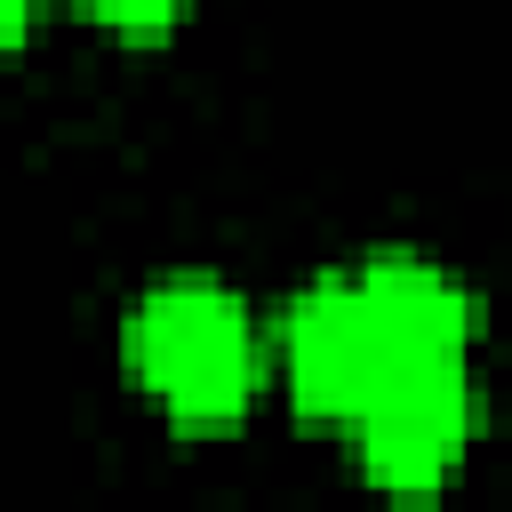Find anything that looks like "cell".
Returning <instances> with one entry per match:
<instances>
[{"label": "cell", "mask_w": 512, "mask_h": 512, "mask_svg": "<svg viewBox=\"0 0 512 512\" xmlns=\"http://www.w3.org/2000/svg\"><path fill=\"white\" fill-rule=\"evenodd\" d=\"M128 376L168 408L176 432H232L264 384L248 304L208 272L152 280L128 312Z\"/></svg>", "instance_id": "obj_1"}, {"label": "cell", "mask_w": 512, "mask_h": 512, "mask_svg": "<svg viewBox=\"0 0 512 512\" xmlns=\"http://www.w3.org/2000/svg\"><path fill=\"white\" fill-rule=\"evenodd\" d=\"M280 376H288V400L304 424H360L368 400L400 376L392 368V344H384V320L360 288V272H336V280H312L288 312H280Z\"/></svg>", "instance_id": "obj_2"}, {"label": "cell", "mask_w": 512, "mask_h": 512, "mask_svg": "<svg viewBox=\"0 0 512 512\" xmlns=\"http://www.w3.org/2000/svg\"><path fill=\"white\" fill-rule=\"evenodd\" d=\"M480 432V392H472V368L464 360H440V368H408L392 376L368 416L352 424L360 440V472L392 496H432L456 480L464 448Z\"/></svg>", "instance_id": "obj_3"}, {"label": "cell", "mask_w": 512, "mask_h": 512, "mask_svg": "<svg viewBox=\"0 0 512 512\" xmlns=\"http://www.w3.org/2000/svg\"><path fill=\"white\" fill-rule=\"evenodd\" d=\"M360 288L384 320V344H392V368H440V360H464L472 352V296L456 272H440L432 256H408V248H384L360 264Z\"/></svg>", "instance_id": "obj_4"}, {"label": "cell", "mask_w": 512, "mask_h": 512, "mask_svg": "<svg viewBox=\"0 0 512 512\" xmlns=\"http://www.w3.org/2000/svg\"><path fill=\"white\" fill-rule=\"evenodd\" d=\"M88 24H104V32H120V40H160V32H176L184 24V8L192 0H72Z\"/></svg>", "instance_id": "obj_5"}, {"label": "cell", "mask_w": 512, "mask_h": 512, "mask_svg": "<svg viewBox=\"0 0 512 512\" xmlns=\"http://www.w3.org/2000/svg\"><path fill=\"white\" fill-rule=\"evenodd\" d=\"M32 8H40V0H0V32L24 40V32H32Z\"/></svg>", "instance_id": "obj_6"}]
</instances>
